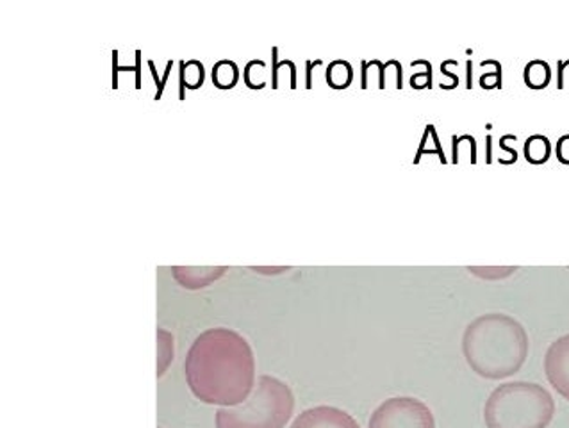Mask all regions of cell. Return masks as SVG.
<instances>
[{
  "instance_id": "obj_10",
  "label": "cell",
  "mask_w": 569,
  "mask_h": 428,
  "mask_svg": "<svg viewBox=\"0 0 569 428\" xmlns=\"http://www.w3.org/2000/svg\"><path fill=\"white\" fill-rule=\"evenodd\" d=\"M550 140L547 136L536 135L530 136L527 143H525V158L532 165H542L550 159Z\"/></svg>"
},
{
  "instance_id": "obj_8",
  "label": "cell",
  "mask_w": 569,
  "mask_h": 428,
  "mask_svg": "<svg viewBox=\"0 0 569 428\" xmlns=\"http://www.w3.org/2000/svg\"><path fill=\"white\" fill-rule=\"evenodd\" d=\"M173 277H176L177 282L179 285L184 286L188 289H200L206 288V286L211 285L214 280L220 279V277L226 273L227 268L218 267V268H181L173 267Z\"/></svg>"
},
{
  "instance_id": "obj_7",
  "label": "cell",
  "mask_w": 569,
  "mask_h": 428,
  "mask_svg": "<svg viewBox=\"0 0 569 428\" xmlns=\"http://www.w3.org/2000/svg\"><path fill=\"white\" fill-rule=\"evenodd\" d=\"M291 428H361L352 416L338 407L320 406L303 410Z\"/></svg>"
},
{
  "instance_id": "obj_12",
  "label": "cell",
  "mask_w": 569,
  "mask_h": 428,
  "mask_svg": "<svg viewBox=\"0 0 569 428\" xmlns=\"http://www.w3.org/2000/svg\"><path fill=\"white\" fill-rule=\"evenodd\" d=\"M159 377L167 371L168 366L173 359L172 334L167 330H159Z\"/></svg>"
},
{
  "instance_id": "obj_5",
  "label": "cell",
  "mask_w": 569,
  "mask_h": 428,
  "mask_svg": "<svg viewBox=\"0 0 569 428\" xmlns=\"http://www.w3.org/2000/svg\"><path fill=\"white\" fill-rule=\"evenodd\" d=\"M368 428H436V419L421 400L389 398L373 410Z\"/></svg>"
},
{
  "instance_id": "obj_9",
  "label": "cell",
  "mask_w": 569,
  "mask_h": 428,
  "mask_svg": "<svg viewBox=\"0 0 569 428\" xmlns=\"http://www.w3.org/2000/svg\"><path fill=\"white\" fill-rule=\"evenodd\" d=\"M523 79L525 84L532 88V90H542V88H547L551 81L550 64L545 63L541 59L530 61V63L525 67Z\"/></svg>"
},
{
  "instance_id": "obj_1",
  "label": "cell",
  "mask_w": 569,
  "mask_h": 428,
  "mask_svg": "<svg viewBox=\"0 0 569 428\" xmlns=\"http://www.w3.org/2000/svg\"><path fill=\"white\" fill-rule=\"evenodd\" d=\"M186 382L209 406L236 407L252 395L256 361L249 341L231 329L200 334L186 356Z\"/></svg>"
},
{
  "instance_id": "obj_4",
  "label": "cell",
  "mask_w": 569,
  "mask_h": 428,
  "mask_svg": "<svg viewBox=\"0 0 569 428\" xmlns=\"http://www.w3.org/2000/svg\"><path fill=\"white\" fill-rule=\"evenodd\" d=\"M295 397L288 384L262 375L243 404L222 407L217 428H284L293 416Z\"/></svg>"
},
{
  "instance_id": "obj_11",
  "label": "cell",
  "mask_w": 569,
  "mask_h": 428,
  "mask_svg": "<svg viewBox=\"0 0 569 428\" xmlns=\"http://www.w3.org/2000/svg\"><path fill=\"white\" fill-rule=\"evenodd\" d=\"M352 67L345 63V61H336V63L330 64L329 70H327V81H329L332 88H338V90L347 88V86L352 82Z\"/></svg>"
},
{
  "instance_id": "obj_6",
  "label": "cell",
  "mask_w": 569,
  "mask_h": 428,
  "mask_svg": "<svg viewBox=\"0 0 569 428\" xmlns=\"http://www.w3.org/2000/svg\"><path fill=\"white\" fill-rule=\"evenodd\" d=\"M545 374L551 388L569 401V334L551 342L545 356Z\"/></svg>"
},
{
  "instance_id": "obj_2",
  "label": "cell",
  "mask_w": 569,
  "mask_h": 428,
  "mask_svg": "<svg viewBox=\"0 0 569 428\" xmlns=\"http://www.w3.org/2000/svg\"><path fill=\"white\" fill-rule=\"evenodd\" d=\"M462 354L482 379L503 380L518 374L527 361L529 334L512 316L489 312L466 327Z\"/></svg>"
},
{
  "instance_id": "obj_3",
  "label": "cell",
  "mask_w": 569,
  "mask_h": 428,
  "mask_svg": "<svg viewBox=\"0 0 569 428\" xmlns=\"http://www.w3.org/2000/svg\"><path fill=\"white\" fill-rule=\"evenodd\" d=\"M556 415V401L547 389L532 382L498 386L483 407L488 428H547Z\"/></svg>"
}]
</instances>
